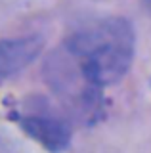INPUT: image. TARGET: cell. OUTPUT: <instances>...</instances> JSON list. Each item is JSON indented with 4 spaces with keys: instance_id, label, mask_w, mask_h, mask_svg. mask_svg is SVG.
I'll return each instance as SVG.
<instances>
[{
    "instance_id": "obj_1",
    "label": "cell",
    "mask_w": 151,
    "mask_h": 153,
    "mask_svg": "<svg viewBox=\"0 0 151 153\" xmlns=\"http://www.w3.org/2000/svg\"><path fill=\"white\" fill-rule=\"evenodd\" d=\"M134 46L132 23L121 16H107L75 31L65 40V54L82 82L100 92L124 79L134 59Z\"/></svg>"
},
{
    "instance_id": "obj_2",
    "label": "cell",
    "mask_w": 151,
    "mask_h": 153,
    "mask_svg": "<svg viewBox=\"0 0 151 153\" xmlns=\"http://www.w3.org/2000/svg\"><path fill=\"white\" fill-rule=\"evenodd\" d=\"M16 121L25 130L27 136L38 142L44 149L52 153H61L69 147L71 126L58 115L50 111H27L17 113Z\"/></svg>"
},
{
    "instance_id": "obj_3",
    "label": "cell",
    "mask_w": 151,
    "mask_h": 153,
    "mask_svg": "<svg viewBox=\"0 0 151 153\" xmlns=\"http://www.w3.org/2000/svg\"><path fill=\"white\" fill-rule=\"evenodd\" d=\"M40 36H17L0 40V79H8L29 67L42 52Z\"/></svg>"
},
{
    "instance_id": "obj_4",
    "label": "cell",
    "mask_w": 151,
    "mask_h": 153,
    "mask_svg": "<svg viewBox=\"0 0 151 153\" xmlns=\"http://www.w3.org/2000/svg\"><path fill=\"white\" fill-rule=\"evenodd\" d=\"M141 4H144V6H145V8H147L149 12H151V0H141Z\"/></svg>"
}]
</instances>
